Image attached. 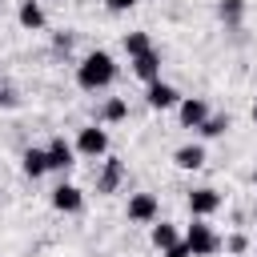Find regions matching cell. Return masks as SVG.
I'll use <instances>...</instances> for the list:
<instances>
[{
	"instance_id": "5",
	"label": "cell",
	"mask_w": 257,
	"mask_h": 257,
	"mask_svg": "<svg viewBox=\"0 0 257 257\" xmlns=\"http://www.w3.org/2000/svg\"><path fill=\"white\" fill-rule=\"evenodd\" d=\"M44 157H48V173H68L76 165V149L64 141V137H52L44 145Z\"/></svg>"
},
{
	"instance_id": "20",
	"label": "cell",
	"mask_w": 257,
	"mask_h": 257,
	"mask_svg": "<svg viewBox=\"0 0 257 257\" xmlns=\"http://www.w3.org/2000/svg\"><path fill=\"white\" fill-rule=\"evenodd\" d=\"M221 249H229V253H245V249H249V237H245V233H229V237H221Z\"/></svg>"
},
{
	"instance_id": "15",
	"label": "cell",
	"mask_w": 257,
	"mask_h": 257,
	"mask_svg": "<svg viewBox=\"0 0 257 257\" xmlns=\"http://www.w3.org/2000/svg\"><path fill=\"white\" fill-rule=\"evenodd\" d=\"M20 169H24V177H32V181L44 177V173H48V157H44V149H36V145L24 149V153H20Z\"/></svg>"
},
{
	"instance_id": "18",
	"label": "cell",
	"mask_w": 257,
	"mask_h": 257,
	"mask_svg": "<svg viewBox=\"0 0 257 257\" xmlns=\"http://www.w3.org/2000/svg\"><path fill=\"white\" fill-rule=\"evenodd\" d=\"M124 116H128V100H124V96H108L104 108H100V120H104V124H116V120H124Z\"/></svg>"
},
{
	"instance_id": "24",
	"label": "cell",
	"mask_w": 257,
	"mask_h": 257,
	"mask_svg": "<svg viewBox=\"0 0 257 257\" xmlns=\"http://www.w3.org/2000/svg\"><path fill=\"white\" fill-rule=\"evenodd\" d=\"M141 0H104V8L108 12H128V8H137Z\"/></svg>"
},
{
	"instance_id": "7",
	"label": "cell",
	"mask_w": 257,
	"mask_h": 257,
	"mask_svg": "<svg viewBox=\"0 0 257 257\" xmlns=\"http://www.w3.org/2000/svg\"><path fill=\"white\" fill-rule=\"evenodd\" d=\"M145 104L157 108V112H165V108H177L181 104V92L173 84H165V80H153V84H145Z\"/></svg>"
},
{
	"instance_id": "26",
	"label": "cell",
	"mask_w": 257,
	"mask_h": 257,
	"mask_svg": "<svg viewBox=\"0 0 257 257\" xmlns=\"http://www.w3.org/2000/svg\"><path fill=\"white\" fill-rule=\"evenodd\" d=\"M253 185H257V169H253Z\"/></svg>"
},
{
	"instance_id": "14",
	"label": "cell",
	"mask_w": 257,
	"mask_h": 257,
	"mask_svg": "<svg viewBox=\"0 0 257 257\" xmlns=\"http://www.w3.org/2000/svg\"><path fill=\"white\" fill-rule=\"evenodd\" d=\"M149 241H153V249H161V253H165L169 245H177V241H181V233H177V225H173V221H153V225H149Z\"/></svg>"
},
{
	"instance_id": "13",
	"label": "cell",
	"mask_w": 257,
	"mask_h": 257,
	"mask_svg": "<svg viewBox=\"0 0 257 257\" xmlns=\"http://www.w3.org/2000/svg\"><path fill=\"white\" fill-rule=\"evenodd\" d=\"M16 20H20V28L24 32H40L48 20H44V8H40V0H20V8H16Z\"/></svg>"
},
{
	"instance_id": "17",
	"label": "cell",
	"mask_w": 257,
	"mask_h": 257,
	"mask_svg": "<svg viewBox=\"0 0 257 257\" xmlns=\"http://www.w3.org/2000/svg\"><path fill=\"white\" fill-rule=\"evenodd\" d=\"M229 124H233V120H229V112H209V116H205V124H201L197 133H201L205 141H213V137H225V133H229Z\"/></svg>"
},
{
	"instance_id": "3",
	"label": "cell",
	"mask_w": 257,
	"mask_h": 257,
	"mask_svg": "<svg viewBox=\"0 0 257 257\" xmlns=\"http://www.w3.org/2000/svg\"><path fill=\"white\" fill-rule=\"evenodd\" d=\"M76 157H88V161H96V157H108V128H100V124H84L80 133H76Z\"/></svg>"
},
{
	"instance_id": "19",
	"label": "cell",
	"mask_w": 257,
	"mask_h": 257,
	"mask_svg": "<svg viewBox=\"0 0 257 257\" xmlns=\"http://www.w3.org/2000/svg\"><path fill=\"white\" fill-rule=\"evenodd\" d=\"M120 44H124V52H128V60L153 48V40H149V32H124V40H120Z\"/></svg>"
},
{
	"instance_id": "12",
	"label": "cell",
	"mask_w": 257,
	"mask_h": 257,
	"mask_svg": "<svg viewBox=\"0 0 257 257\" xmlns=\"http://www.w3.org/2000/svg\"><path fill=\"white\" fill-rule=\"evenodd\" d=\"M173 165H177V169H185V173H197V169L205 165V145H201V141L181 145V149L173 153Z\"/></svg>"
},
{
	"instance_id": "8",
	"label": "cell",
	"mask_w": 257,
	"mask_h": 257,
	"mask_svg": "<svg viewBox=\"0 0 257 257\" xmlns=\"http://www.w3.org/2000/svg\"><path fill=\"white\" fill-rule=\"evenodd\" d=\"M221 209V193L217 189H209V185H201V189H193L189 193V213L197 217V221H205V217H213Z\"/></svg>"
},
{
	"instance_id": "25",
	"label": "cell",
	"mask_w": 257,
	"mask_h": 257,
	"mask_svg": "<svg viewBox=\"0 0 257 257\" xmlns=\"http://www.w3.org/2000/svg\"><path fill=\"white\" fill-rule=\"evenodd\" d=\"M253 124H257V100H253Z\"/></svg>"
},
{
	"instance_id": "23",
	"label": "cell",
	"mask_w": 257,
	"mask_h": 257,
	"mask_svg": "<svg viewBox=\"0 0 257 257\" xmlns=\"http://www.w3.org/2000/svg\"><path fill=\"white\" fill-rule=\"evenodd\" d=\"M52 48H56V52H68V48H72V32H56V36H52Z\"/></svg>"
},
{
	"instance_id": "1",
	"label": "cell",
	"mask_w": 257,
	"mask_h": 257,
	"mask_svg": "<svg viewBox=\"0 0 257 257\" xmlns=\"http://www.w3.org/2000/svg\"><path fill=\"white\" fill-rule=\"evenodd\" d=\"M112 80H116V60H112V52L92 48V52L80 56V64H76V84H80L84 92H100V88H108Z\"/></svg>"
},
{
	"instance_id": "11",
	"label": "cell",
	"mask_w": 257,
	"mask_h": 257,
	"mask_svg": "<svg viewBox=\"0 0 257 257\" xmlns=\"http://www.w3.org/2000/svg\"><path fill=\"white\" fill-rule=\"evenodd\" d=\"M177 116H181V124H185V128H201V124H205V116H209V104H205L201 96H181Z\"/></svg>"
},
{
	"instance_id": "10",
	"label": "cell",
	"mask_w": 257,
	"mask_h": 257,
	"mask_svg": "<svg viewBox=\"0 0 257 257\" xmlns=\"http://www.w3.org/2000/svg\"><path fill=\"white\" fill-rule=\"evenodd\" d=\"M120 181H124V161H120V157H104V169H100V177H96V193L108 197V193L120 189Z\"/></svg>"
},
{
	"instance_id": "2",
	"label": "cell",
	"mask_w": 257,
	"mask_h": 257,
	"mask_svg": "<svg viewBox=\"0 0 257 257\" xmlns=\"http://www.w3.org/2000/svg\"><path fill=\"white\" fill-rule=\"evenodd\" d=\"M185 245L193 249V257H213V253L221 249V237L213 233L209 221H197V217H193V225L185 229Z\"/></svg>"
},
{
	"instance_id": "6",
	"label": "cell",
	"mask_w": 257,
	"mask_h": 257,
	"mask_svg": "<svg viewBox=\"0 0 257 257\" xmlns=\"http://www.w3.org/2000/svg\"><path fill=\"white\" fill-rule=\"evenodd\" d=\"M52 209H56V213H80V209H84V189L72 185V181H60V185L52 189Z\"/></svg>"
},
{
	"instance_id": "9",
	"label": "cell",
	"mask_w": 257,
	"mask_h": 257,
	"mask_svg": "<svg viewBox=\"0 0 257 257\" xmlns=\"http://www.w3.org/2000/svg\"><path fill=\"white\" fill-rule=\"evenodd\" d=\"M128 64H133V76H137V80H145V84L161 80V48H149V52L133 56Z\"/></svg>"
},
{
	"instance_id": "21",
	"label": "cell",
	"mask_w": 257,
	"mask_h": 257,
	"mask_svg": "<svg viewBox=\"0 0 257 257\" xmlns=\"http://www.w3.org/2000/svg\"><path fill=\"white\" fill-rule=\"evenodd\" d=\"M0 108H20V92L12 84H0Z\"/></svg>"
},
{
	"instance_id": "27",
	"label": "cell",
	"mask_w": 257,
	"mask_h": 257,
	"mask_svg": "<svg viewBox=\"0 0 257 257\" xmlns=\"http://www.w3.org/2000/svg\"><path fill=\"white\" fill-rule=\"evenodd\" d=\"M253 221H257V213H253Z\"/></svg>"
},
{
	"instance_id": "4",
	"label": "cell",
	"mask_w": 257,
	"mask_h": 257,
	"mask_svg": "<svg viewBox=\"0 0 257 257\" xmlns=\"http://www.w3.org/2000/svg\"><path fill=\"white\" fill-rule=\"evenodd\" d=\"M124 217H128L133 225H153V221L161 217V201H157V193H128Z\"/></svg>"
},
{
	"instance_id": "16",
	"label": "cell",
	"mask_w": 257,
	"mask_h": 257,
	"mask_svg": "<svg viewBox=\"0 0 257 257\" xmlns=\"http://www.w3.org/2000/svg\"><path fill=\"white\" fill-rule=\"evenodd\" d=\"M217 16H221V24L225 28H241V20H245V0H217Z\"/></svg>"
},
{
	"instance_id": "22",
	"label": "cell",
	"mask_w": 257,
	"mask_h": 257,
	"mask_svg": "<svg viewBox=\"0 0 257 257\" xmlns=\"http://www.w3.org/2000/svg\"><path fill=\"white\" fill-rule=\"evenodd\" d=\"M161 257H193V249H189V245H185V237H181V241H177V245H169Z\"/></svg>"
}]
</instances>
